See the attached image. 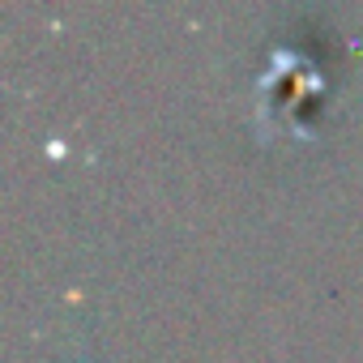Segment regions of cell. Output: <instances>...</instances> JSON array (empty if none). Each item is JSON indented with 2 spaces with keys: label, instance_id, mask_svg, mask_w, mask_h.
Segmentation results:
<instances>
[]
</instances>
